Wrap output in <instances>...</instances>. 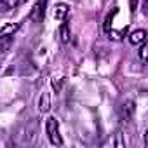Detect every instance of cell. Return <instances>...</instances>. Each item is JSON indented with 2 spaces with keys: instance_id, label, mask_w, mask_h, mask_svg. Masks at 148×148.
Returning <instances> with one entry per match:
<instances>
[{
  "instance_id": "cell-14",
  "label": "cell",
  "mask_w": 148,
  "mask_h": 148,
  "mask_svg": "<svg viewBox=\"0 0 148 148\" xmlns=\"http://www.w3.org/2000/svg\"><path fill=\"white\" fill-rule=\"evenodd\" d=\"M145 145H146V146H148V131H146V132H145Z\"/></svg>"
},
{
  "instance_id": "cell-12",
  "label": "cell",
  "mask_w": 148,
  "mask_h": 148,
  "mask_svg": "<svg viewBox=\"0 0 148 148\" xmlns=\"http://www.w3.org/2000/svg\"><path fill=\"white\" fill-rule=\"evenodd\" d=\"M52 87H54L56 91H59V89H61V80H56V79H54V80H52Z\"/></svg>"
},
{
  "instance_id": "cell-3",
  "label": "cell",
  "mask_w": 148,
  "mask_h": 148,
  "mask_svg": "<svg viewBox=\"0 0 148 148\" xmlns=\"http://www.w3.org/2000/svg\"><path fill=\"white\" fill-rule=\"evenodd\" d=\"M68 12H70V5L59 2V4H56V7H54V19H56V21H64L66 16H68Z\"/></svg>"
},
{
  "instance_id": "cell-10",
  "label": "cell",
  "mask_w": 148,
  "mask_h": 148,
  "mask_svg": "<svg viewBox=\"0 0 148 148\" xmlns=\"http://www.w3.org/2000/svg\"><path fill=\"white\" fill-rule=\"evenodd\" d=\"M138 56H139V59L143 61V63H146L148 64V40L146 42H143V45L139 47V51H138Z\"/></svg>"
},
{
  "instance_id": "cell-2",
  "label": "cell",
  "mask_w": 148,
  "mask_h": 148,
  "mask_svg": "<svg viewBox=\"0 0 148 148\" xmlns=\"http://www.w3.org/2000/svg\"><path fill=\"white\" fill-rule=\"evenodd\" d=\"M134 112H136V103H134V99H125V101H122L120 106H119V115H120L122 120H131L132 115H134Z\"/></svg>"
},
{
  "instance_id": "cell-11",
  "label": "cell",
  "mask_w": 148,
  "mask_h": 148,
  "mask_svg": "<svg viewBox=\"0 0 148 148\" xmlns=\"http://www.w3.org/2000/svg\"><path fill=\"white\" fill-rule=\"evenodd\" d=\"M129 7H131V12L134 14L136 9H138V0H129Z\"/></svg>"
},
{
  "instance_id": "cell-9",
  "label": "cell",
  "mask_w": 148,
  "mask_h": 148,
  "mask_svg": "<svg viewBox=\"0 0 148 148\" xmlns=\"http://www.w3.org/2000/svg\"><path fill=\"white\" fill-rule=\"evenodd\" d=\"M117 12H119V11H117V9H113V11H112V12H108V14H106V18H105V25H103V30L106 32V35H108V33L113 30L112 23H113V16H115Z\"/></svg>"
},
{
  "instance_id": "cell-8",
  "label": "cell",
  "mask_w": 148,
  "mask_h": 148,
  "mask_svg": "<svg viewBox=\"0 0 148 148\" xmlns=\"http://www.w3.org/2000/svg\"><path fill=\"white\" fill-rule=\"evenodd\" d=\"M58 33H59V40H61L63 44H68V42H70V26H68L66 23H61Z\"/></svg>"
},
{
  "instance_id": "cell-5",
  "label": "cell",
  "mask_w": 148,
  "mask_h": 148,
  "mask_svg": "<svg viewBox=\"0 0 148 148\" xmlns=\"http://www.w3.org/2000/svg\"><path fill=\"white\" fill-rule=\"evenodd\" d=\"M129 42L132 45H139L143 42H146V32L145 30H134L131 35H129Z\"/></svg>"
},
{
  "instance_id": "cell-4",
  "label": "cell",
  "mask_w": 148,
  "mask_h": 148,
  "mask_svg": "<svg viewBox=\"0 0 148 148\" xmlns=\"http://www.w3.org/2000/svg\"><path fill=\"white\" fill-rule=\"evenodd\" d=\"M45 4H47V0H37V4H35V7H33V14H32V18H33L35 21H42V19H44Z\"/></svg>"
},
{
  "instance_id": "cell-7",
  "label": "cell",
  "mask_w": 148,
  "mask_h": 148,
  "mask_svg": "<svg viewBox=\"0 0 148 148\" xmlns=\"http://www.w3.org/2000/svg\"><path fill=\"white\" fill-rule=\"evenodd\" d=\"M108 145H112V146H117V148H124V146H125V139H124V134H122V131H117V132L113 134V138H110Z\"/></svg>"
},
{
  "instance_id": "cell-13",
  "label": "cell",
  "mask_w": 148,
  "mask_h": 148,
  "mask_svg": "<svg viewBox=\"0 0 148 148\" xmlns=\"http://www.w3.org/2000/svg\"><path fill=\"white\" fill-rule=\"evenodd\" d=\"M143 11L148 14V0H145V2H143Z\"/></svg>"
},
{
  "instance_id": "cell-1",
  "label": "cell",
  "mask_w": 148,
  "mask_h": 148,
  "mask_svg": "<svg viewBox=\"0 0 148 148\" xmlns=\"http://www.w3.org/2000/svg\"><path fill=\"white\" fill-rule=\"evenodd\" d=\"M45 132H47V138H49L51 145H54V146L63 145V138L59 134V122H58L56 117H49L45 120Z\"/></svg>"
},
{
  "instance_id": "cell-6",
  "label": "cell",
  "mask_w": 148,
  "mask_h": 148,
  "mask_svg": "<svg viewBox=\"0 0 148 148\" xmlns=\"http://www.w3.org/2000/svg\"><path fill=\"white\" fill-rule=\"evenodd\" d=\"M49 108H51L49 94H47V92H42V94H40V98H38V110H40L42 113H47V112H49Z\"/></svg>"
}]
</instances>
